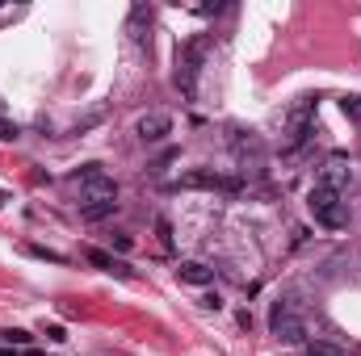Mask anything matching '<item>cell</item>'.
<instances>
[{
	"mask_svg": "<svg viewBox=\"0 0 361 356\" xmlns=\"http://www.w3.org/2000/svg\"><path fill=\"white\" fill-rule=\"evenodd\" d=\"M101 202H118V184L101 172V164H84L80 168V210L101 206Z\"/></svg>",
	"mask_w": 361,
	"mask_h": 356,
	"instance_id": "obj_1",
	"label": "cell"
},
{
	"mask_svg": "<svg viewBox=\"0 0 361 356\" xmlns=\"http://www.w3.org/2000/svg\"><path fill=\"white\" fill-rule=\"evenodd\" d=\"M307 206H311V214H315V222H323V226H332V231H340V226H349V210H345V202H340V193H332V189H311V197H307Z\"/></svg>",
	"mask_w": 361,
	"mask_h": 356,
	"instance_id": "obj_2",
	"label": "cell"
},
{
	"mask_svg": "<svg viewBox=\"0 0 361 356\" xmlns=\"http://www.w3.org/2000/svg\"><path fill=\"white\" fill-rule=\"evenodd\" d=\"M269 336H273L277 344H303V340H307V323L294 314L286 302H277L273 314H269Z\"/></svg>",
	"mask_w": 361,
	"mask_h": 356,
	"instance_id": "obj_3",
	"label": "cell"
},
{
	"mask_svg": "<svg viewBox=\"0 0 361 356\" xmlns=\"http://www.w3.org/2000/svg\"><path fill=\"white\" fill-rule=\"evenodd\" d=\"M202 55H206V38H193L185 51H181V68H177V84L185 96L198 92V68H202Z\"/></svg>",
	"mask_w": 361,
	"mask_h": 356,
	"instance_id": "obj_4",
	"label": "cell"
},
{
	"mask_svg": "<svg viewBox=\"0 0 361 356\" xmlns=\"http://www.w3.org/2000/svg\"><path fill=\"white\" fill-rule=\"evenodd\" d=\"M177 189H223V193H240L244 180L240 176H219L214 168H193L177 180Z\"/></svg>",
	"mask_w": 361,
	"mask_h": 356,
	"instance_id": "obj_5",
	"label": "cell"
},
{
	"mask_svg": "<svg viewBox=\"0 0 361 356\" xmlns=\"http://www.w3.org/2000/svg\"><path fill=\"white\" fill-rule=\"evenodd\" d=\"M349 180H353V168H349V159H345V155H332V159H327V164L319 168V189L340 193V189H349Z\"/></svg>",
	"mask_w": 361,
	"mask_h": 356,
	"instance_id": "obj_6",
	"label": "cell"
},
{
	"mask_svg": "<svg viewBox=\"0 0 361 356\" xmlns=\"http://www.w3.org/2000/svg\"><path fill=\"white\" fill-rule=\"evenodd\" d=\"M169 131H173V118H169V113H143V118L135 122V135H139L143 143H160Z\"/></svg>",
	"mask_w": 361,
	"mask_h": 356,
	"instance_id": "obj_7",
	"label": "cell"
},
{
	"mask_svg": "<svg viewBox=\"0 0 361 356\" xmlns=\"http://www.w3.org/2000/svg\"><path fill=\"white\" fill-rule=\"evenodd\" d=\"M177 277H181L185 285H198V289H206V285L214 281V269H210V264H202V260H185V264L177 269Z\"/></svg>",
	"mask_w": 361,
	"mask_h": 356,
	"instance_id": "obj_8",
	"label": "cell"
},
{
	"mask_svg": "<svg viewBox=\"0 0 361 356\" xmlns=\"http://www.w3.org/2000/svg\"><path fill=\"white\" fill-rule=\"evenodd\" d=\"M147 25H151V13H147L143 5H139V9H130V25H126V29H130V42H135V46L147 42Z\"/></svg>",
	"mask_w": 361,
	"mask_h": 356,
	"instance_id": "obj_9",
	"label": "cell"
},
{
	"mask_svg": "<svg viewBox=\"0 0 361 356\" xmlns=\"http://www.w3.org/2000/svg\"><path fill=\"white\" fill-rule=\"evenodd\" d=\"M114 210H118V202H101V206H84V210H80V218H84V222H101V218H110Z\"/></svg>",
	"mask_w": 361,
	"mask_h": 356,
	"instance_id": "obj_10",
	"label": "cell"
},
{
	"mask_svg": "<svg viewBox=\"0 0 361 356\" xmlns=\"http://www.w3.org/2000/svg\"><path fill=\"white\" fill-rule=\"evenodd\" d=\"M88 264H97V269H110V273H114V269H118V273H126L122 264H114V256H110V251H97V247L88 251Z\"/></svg>",
	"mask_w": 361,
	"mask_h": 356,
	"instance_id": "obj_11",
	"label": "cell"
},
{
	"mask_svg": "<svg viewBox=\"0 0 361 356\" xmlns=\"http://www.w3.org/2000/svg\"><path fill=\"white\" fill-rule=\"evenodd\" d=\"M307 356H345V352H340V348H332V344H319V340H315V344L307 348Z\"/></svg>",
	"mask_w": 361,
	"mask_h": 356,
	"instance_id": "obj_12",
	"label": "cell"
},
{
	"mask_svg": "<svg viewBox=\"0 0 361 356\" xmlns=\"http://www.w3.org/2000/svg\"><path fill=\"white\" fill-rule=\"evenodd\" d=\"M155 231H160V243H164V247H173V226H169V218H160Z\"/></svg>",
	"mask_w": 361,
	"mask_h": 356,
	"instance_id": "obj_13",
	"label": "cell"
},
{
	"mask_svg": "<svg viewBox=\"0 0 361 356\" xmlns=\"http://www.w3.org/2000/svg\"><path fill=\"white\" fill-rule=\"evenodd\" d=\"M17 135H21L17 126H13V122H5V118H0V143H13Z\"/></svg>",
	"mask_w": 361,
	"mask_h": 356,
	"instance_id": "obj_14",
	"label": "cell"
},
{
	"mask_svg": "<svg viewBox=\"0 0 361 356\" xmlns=\"http://www.w3.org/2000/svg\"><path fill=\"white\" fill-rule=\"evenodd\" d=\"M340 109H345L349 118H361V96H345V101H340Z\"/></svg>",
	"mask_w": 361,
	"mask_h": 356,
	"instance_id": "obj_15",
	"label": "cell"
},
{
	"mask_svg": "<svg viewBox=\"0 0 361 356\" xmlns=\"http://www.w3.org/2000/svg\"><path fill=\"white\" fill-rule=\"evenodd\" d=\"M114 247L118 251H130V247H135V239H130V235H114Z\"/></svg>",
	"mask_w": 361,
	"mask_h": 356,
	"instance_id": "obj_16",
	"label": "cell"
},
{
	"mask_svg": "<svg viewBox=\"0 0 361 356\" xmlns=\"http://www.w3.org/2000/svg\"><path fill=\"white\" fill-rule=\"evenodd\" d=\"M47 340H55V344H63V340H68V331H63V327H47Z\"/></svg>",
	"mask_w": 361,
	"mask_h": 356,
	"instance_id": "obj_17",
	"label": "cell"
},
{
	"mask_svg": "<svg viewBox=\"0 0 361 356\" xmlns=\"http://www.w3.org/2000/svg\"><path fill=\"white\" fill-rule=\"evenodd\" d=\"M202 306H206V310H219L223 302H219V294H206V298H202Z\"/></svg>",
	"mask_w": 361,
	"mask_h": 356,
	"instance_id": "obj_18",
	"label": "cell"
},
{
	"mask_svg": "<svg viewBox=\"0 0 361 356\" xmlns=\"http://www.w3.org/2000/svg\"><path fill=\"white\" fill-rule=\"evenodd\" d=\"M0 356H17V352H13V348H0Z\"/></svg>",
	"mask_w": 361,
	"mask_h": 356,
	"instance_id": "obj_19",
	"label": "cell"
}]
</instances>
